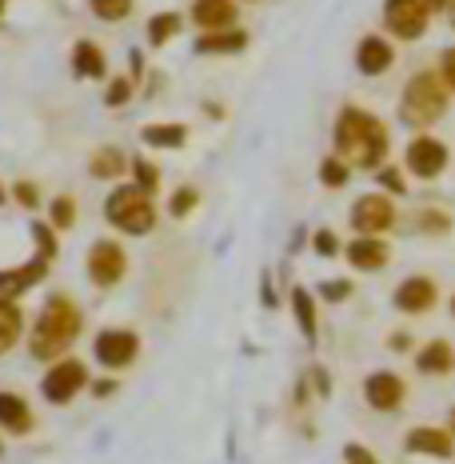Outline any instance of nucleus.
<instances>
[{"label": "nucleus", "instance_id": "nucleus-1", "mask_svg": "<svg viewBox=\"0 0 455 464\" xmlns=\"http://www.w3.org/2000/svg\"><path fill=\"white\" fill-rule=\"evenodd\" d=\"M387 124L380 116L355 109V104H347V109L336 116V149H340V157L347 164H355V169H384V157H387Z\"/></svg>", "mask_w": 455, "mask_h": 464}, {"label": "nucleus", "instance_id": "nucleus-2", "mask_svg": "<svg viewBox=\"0 0 455 464\" xmlns=\"http://www.w3.org/2000/svg\"><path fill=\"white\" fill-rule=\"evenodd\" d=\"M448 101H451V89L443 84L440 69L415 72L412 81L403 84L400 116H403V124H412V129H428V124H435L443 112H448Z\"/></svg>", "mask_w": 455, "mask_h": 464}, {"label": "nucleus", "instance_id": "nucleus-3", "mask_svg": "<svg viewBox=\"0 0 455 464\" xmlns=\"http://www.w3.org/2000/svg\"><path fill=\"white\" fill-rule=\"evenodd\" d=\"M76 333H81V313L69 296H56V301H48L33 328V356L36 361H56L76 341Z\"/></svg>", "mask_w": 455, "mask_h": 464}, {"label": "nucleus", "instance_id": "nucleus-4", "mask_svg": "<svg viewBox=\"0 0 455 464\" xmlns=\"http://www.w3.org/2000/svg\"><path fill=\"white\" fill-rule=\"evenodd\" d=\"M112 225H120L124 232H132V237H144L152 225H156V208H152V197L144 192L140 185H124L116 188L109 197V205H104Z\"/></svg>", "mask_w": 455, "mask_h": 464}, {"label": "nucleus", "instance_id": "nucleus-5", "mask_svg": "<svg viewBox=\"0 0 455 464\" xmlns=\"http://www.w3.org/2000/svg\"><path fill=\"white\" fill-rule=\"evenodd\" d=\"M448 164H451L448 144L440 137H428V132L412 137L408 152H403V169H408L415 180H440L443 172H448Z\"/></svg>", "mask_w": 455, "mask_h": 464}, {"label": "nucleus", "instance_id": "nucleus-6", "mask_svg": "<svg viewBox=\"0 0 455 464\" xmlns=\"http://www.w3.org/2000/svg\"><path fill=\"white\" fill-rule=\"evenodd\" d=\"M384 24L395 41H420L431 24L428 0H384Z\"/></svg>", "mask_w": 455, "mask_h": 464}, {"label": "nucleus", "instance_id": "nucleus-7", "mask_svg": "<svg viewBox=\"0 0 455 464\" xmlns=\"http://www.w3.org/2000/svg\"><path fill=\"white\" fill-rule=\"evenodd\" d=\"M395 225V205L392 197H384V192H367L352 205V228L360 232V237H380Z\"/></svg>", "mask_w": 455, "mask_h": 464}, {"label": "nucleus", "instance_id": "nucleus-8", "mask_svg": "<svg viewBox=\"0 0 455 464\" xmlns=\"http://www.w3.org/2000/svg\"><path fill=\"white\" fill-rule=\"evenodd\" d=\"M392 304L400 308V313H408V316L431 313V308L440 304V285H435L431 276H408V280H400V285H395Z\"/></svg>", "mask_w": 455, "mask_h": 464}, {"label": "nucleus", "instance_id": "nucleus-9", "mask_svg": "<svg viewBox=\"0 0 455 464\" xmlns=\"http://www.w3.org/2000/svg\"><path fill=\"white\" fill-rule=\"evenodd\" d=\"M84 381H89V372H84L81 361H56L44 376V396L52 404H69L72 396L84 389Z\"/></svg>", "mask_w": 455, "mask_h": 464}, {"label": "nucleus", "instance_id": "nucleus-10", "mask_svg": "<svg viewBox=\"0 0 455 464\" xmlns=\"http://www.w3.org/2000/svg\"><path fill=\"white\" fill-rule=\"evenodd\" d=\"M137 336L128 333V328H109V333L96 336V361L104 364V369H128L132 361H137Z\"/></svg>", "mask_w": 455, "mask_h": 464}, {"label": "nucleus", "instance_id": "nucleus-11", "mask_svg": "<svg viewBox=\"0 0 455 464\" xmlns=\"http://www.w3.org/2000/svg\"><path fill=\"white\" fill-rule=\"evenodd\" d=\"M364 396L375 412H395L403 401H408V384H403V376H395V372H372L364 381Z\"/></svg>", "mask_w": 455, "mask_h": 464}, {"label": "nucleus", "instance_id": "nucleus-12", "mask_svg": "<svg viewBox=\"0 0 455 464\" xmlns=\"http://www.w3.org/2000/svg\"><path fill=\"white\" fill-rule=\"evenodd\" d=\"M124 253H120V245H112V240H100V245H92V253H89V276H92V285H100V288H112L116 280L124 276Z\"/></svg>", "mask_w": 455, "mask_h": 464}, {"label": "nucleus", "instance_id": "nucleus-13", "mask_svg": "<svg viewBox=\"0 0 455 464\" xmlns=\"http://www.w3.org/2000/svg\"><path fill=\"white\" fill-rule=\"evenodd\" d=\"M403 444H408V452H415V457H431V460H448L455 452L451 429H435V424H420V429H412Z\"/></svg>", "mask_w": 455, "mask_h": 464}, {"label": "nucleus", "instance_id": "nucleus-14", "mask_svg": "<svg viewBox=\"0 0 455 464\" xmlns=\"http://www.w3.org/2000/svg\"><path fill=\"white\" fill-rule=\"evenodd\" d=\"M392 64H395V48H392V41H384V36L372 33L360 41V48H355V69L364 76H384Z\"/></svg>", "mask_w": 455, "mask_h": 464}, {"label": "nucleus", "instance_id": "nucleus-15", "mask_svg": "<svg viewBox=\"0 0 455 464\" xmlns=\"http://www.w3.org/2000/svg\"><path fill=\"white\" fill-rule=\"evenodd\" d=\"M344 253H347V265L360 268V273H380V268H387V260H392V248L380 237H355Z\"/></svg>", "mask_w": 455, "mask_h": 464}, {"label": "nucleus", "instance_id": "nucleus-16", "mask_svg": "<svg viewBox=\"0 0 455 464\" xmlns=\"http://www.w3.org/2000/svg\"><path fill=\"white\" fill-rule=\"evenodd\" d=\"M415 369L423 376H448L455 372V348L448 341H428L415 353Z\"/></svg>", "mask_w": 455, "mask_h": 464}, {"label": "nucleus", "instance_id": "nucleus-17", "mask_svg": "<svg viewBox=\"0 0 455 464\" xmlns=\"http://www.w3.org/2000/svg\"><path fill=\"white\" fill-rule=\"evenodd\" d=\"M192 21H196L204 33H220L236 21V5L232 0H196L192 5Z\"/></svg>", "mask_w": 455, "mask_h": 464}, {"label": "nucleus", "instance_id": "nucleus-18", "mask_svg": "<svg viewBox=\"0 0 455 464\" xmlns=\"http://www.w3.org/2000/svg\"><path fill=\"white\" fill-rule=\"evenodd\" d=\"M44 260H48V256H36L28 268H16V273H0V296H16V293H24V288H33L36 280L44 276Z\"/></svg>", "mask_w": 455, "mask_h": 464}, {"label": "nucleus", "instance_id": "nucleus-19", "mask_svg": "<svg viewBox=\"0 0 455 464\" xmlns=\"http://www.w3.org/2000/svg\"><path fill=\"white\" fill-rule=\"evenodd\" d=\"M0 424H5L8 432H28L33 429V412H28V404L21 401V396L0 392Z\"/></svg>", "mask_w": 455, "mask_h": 464}, {"label": "nucleus", "instance_id": "nucleus-20", "mask_svg": "<svg viewBox=\"0 0 455 464\" xmlns=\"http://www.w3.org/2000/svg\"><path fill=\"white\" fill-rule=\"evenodd\" d=\"M72 69H76V76H89V81H96V76H104V53L92 41H81L72 48Z\"/></svg>", "mask_w": 455, "mask_h": 464}, {"label": "nucleus", "instance_id": "nucleus-21", "mask_svg": "<svg viewBox=\"0 0 455 464\" xmlns=\"http://www.w3.org/2000/svg\"><path fill=\"white\" fill-rule=\"evenodd\" d=\"M248 44V33H232V28H220V33H204L196 41L200 53H240Z\"/></svg>", "mask_w": 455, "mask_h": 464}, {"label": "nucleus", "instance_id": "nucleus-22", "mask_svg": "<svg viewBox=\"0 0 455 464\" xmlns=\"http://www.w3.org/2000/svg\"><path fill=\"white\" fill-rule=\"evenodd\" d=\"M144 140H148L152 149H180V144L188 140V129H184V124H148Z\"/></svg>", "mask_w": 455, "mask_h": 464}, {"label": "nucleus", "instance_id": "nucleus-23", "mask_svg": "<svg viewBox=\"0 0 455 464\" xmlns=\"http://www.w3.org/2000/svg\"><path fill=\"white\" fill-rule=\"evenodd\" d=\"M16 336H21V313L0 296V353H8L16 344Z\"/></svg>", "mask_w": 455, "mask_h": 464}, {"label": "nucleus", "instance_id": "nucleus-24", "mask_svg": "<svg viewBox=\"0 0 455 464\" xmlns=\"http://www.w3.org/2000/svg\"><path fill=\"white\" fill-rule=\"evenodd\" d=\"M415 228L428 232V237H448V232H451V217L443 208H423L420 217H415Z\"/></svg>", "mask_w": 455, "mask_h": 464}, {"label": "nucleus", "instance_id": "nucleus-25", "mask_svg": "<svg viewBox=\"0 0 455 464\" xmlns=\"http://www.w3.org/2000/svg\"><path fill=\"white\" fill-rule=\"evenodd\" d=\"M292 304H296V321H299V328H304V336H316V304H312V293L296 288Z\"/></svg>", "mask_w": 455, "mask_h": 464}, {"label": "nucleus", "instance_id": "nucleus-26", "mask_svg": "<svg viewBox=\"0 0 455 464\" xmlns=\"http://www.w3.org/2000/svg\"><path fill=\"white\" fill-rule=\"evenodd\" d=\"M176 28H180V16H176V13L152 16V21H148V41H152V44H168L172 36H176Z\"/></svg>", "mask_w": 455, "mask_h": 464}, {"label": "nucleus", "instance_id": "nucleus-27", "mask_svg": "<svg viewBox=\"0 0 455 464\" xmlns=\"http://www.w3.org/2000/svg\"><path fill=\"white\" fill-rule=\"evenodd\" d=\"M347 177H352V172H347V160L344 157H327L324 164H319V180H324L327 188H344Z\"/></svg>", "mask_w": 455, "mask_h": 464}, {"label": "nucleus", "instance_id": "nucleus-28", "mask_svg": "<svg viewBox=\"0 0 455 464\" xmlns=\"http://www.w3.org/2000/svg\"><path fill=\"white\" fill-rule=\"evenodd\" d=\"M120 169H124L120 149H100L92 157V172H96V177H120Z\"/></svg>", "mask_w": 455, "mask_h": 464}, {"label": "nucleus", "instance_id": "nucleus-29", "mask_svg": "<svg viewBox=\"0 0 455 464\" xmlns=\"http://www.w3.org/2000/svg\"><path fill=\"white\" fill-rule=\"evenodd\" d=\"M89 8L100 21H124L132 13V0H89Z\"/></svg>", "mask_w": 455, "mask_h": 464}, {"label": "nucleus", "instance_id": "nucleus-30", "mask_svg": "<svg viewBox=\"0 0 455 464\" xmlns=\"http://www.w3.org/2000/svg\"><path fill=\"white\" fill-rule=\"evenodd\" d=\"M375 177H380V185H384L387 192H395V197H403V192H408V180H403V172H400V169H392V164L375 169Z\"/></svg>", "mask_w": 455, "mask_h": 464}, {"label": "nucleus", "instance_id": "nucleus-31", "mask_svg": "<svg viewBox=\"0 0 455 464\" xmlns=\"http://www.w3.org/2000/svg\"><path fill=\"white\" fill-rule=\"evenodd\" d=\"M72 217H76V205H72V197H61V200H52V225H56V228H69V225H72Z\"/></svg>", "mask_w": 455, "mask_h": 464}, {"label": "nucleus", "instance_id": "nucleus-32", "mask_svg": "<svg viewBox=\"0 0 455 464\" xmlns=\"http://www.w3.org/2000/svg\"><path fill=\"white\" fill-rule=\"evenodd\" d=\"M132 169H137V185H140L144 192H152V188H156V185H160V172H156V169H152V164H148V160H137V164H132Z\"/></svg>", "mask_w": 455, "mask_h": 464}, {"label": "nucleus", "instance_id": "nucleus-33", "mask_svg": "<svg viewBox=\"0 0 455 464\" xmlns=\"http://www.w3.org/2000/svg\"><path fill=\"white\" fill-rule=\"evenodd\" d=\"M440 76H443V84H448L451 96H455V44L443 48V56H440Z\"/></svg>", "mask_w": 455, "mask_h": 464}, {"label": "nucleus", "instance_id": "nucleus-34", "mask_svg": "<svg viewBox=\"0 0 455 464\" xmlns=\"http://www.w3.org/2000/svg\"><path fill=\"white\" fill-rule=\"evenodd\" d=\"M319 293H324L327 301H347V296H352V285H347V280H324Z\"/></svg>", "mask_w": 455, "mask_h": 464}, {"label": "nucleus", "instance_id": "nucleus-35", "mask_svg": "<svg viewBox=\"0 0 455 464\" xmlns=\"http://www.w3.org/2000/svg\"><path fill=\"white\" fill-rule=\"evenodd\" d=\"M344 464H380V460H375L364 444H347V449H344Z\"/></svg>", "mask_w": 455, "mask_h": 464}, {"label": "nucleus", "instance_id": "nucleus-36", "mask_svg": "<svg viewBox=\"0 0 455 464\" xmlns=\"http://www.w3.org/2000/svg\"><path fill=\"white\" fill-rule=\"evenodd\" d=\"M192 205H196V192L180 188L176 197H172V217H184V212H192Z\"/></svg>", "mask_w": 455, "mask_h": 464}, {"label": "nucleus", "instance_id": "nucleus-37", "mask_svg": "<svg viewBox=\"0 0 455 464\" xmlns=\"http://www.w3.org/2000/svg\"><path fill=\"white\" fill-rule=\"evenodd\" d=\"M316 253H319V256H332V253H340V240H336L332 232H316Z\"/></svg>", "mask_w": 455, "mask_h": 464}, {"label": "nucleus", "instance_id": "nucleus-38", "mask_svg": "<svg viewBox=\"0 0 455 464\" xmlns=\"http://www.w3.org/2000/svg\"><path fill=\"white\" fill-rule=\"evenodd\" d=\"M33 232H36V245H41V256H52V253H56V240H52V232H48L44 225H36Z\"/></svg>", "mask_w": 455, "mask_h": 464}, {"label": "nucleus", "instance_id": "nucleus-39", "mask_svg": "<svg viewBox=\"0 0 455 464\" xmlns=\"http://www.w3.org/2000/svg\"><path fill=\"white\" fill-rule=\"evenodd\" d=\"M128 92H132L128 81H112L109 84V104H124V101H128Z\"/></svg>", "mask_w": 455, "mask_h": 464}, {"label": "nucleus", "instance_id": "nucleus-40", "mask_svg": "<svg viewBox=\"0 0 455 464\" xmlns=\"http://www.w3.org/2000/svg\"><path fill=\"white\" fill-rule=\"evenodd\" d=\"M16 200H21L24 208H33L36 205V185H24L21 180V185H16Z\"/></svg>", "mask_w": 455, "mask_h": 464}, {"label": "nucleus", "instance_id": "nucleus-41", "mask_svg": "<svg viewBox=\"0 0 455 464\" xmlns=\"http://www.w3.org/2000/svg\"><path fill=\"white\" fill-rule=\"evenodd\" d=\"M387 344H392L395 353H408V348H412V336H408V333H395V336H392V341H387Z\"/></svg>", "mask_w": 455, "mask_h": 464}, {"label": "nucleus", "instance_id": "nucleus-42", "mask_svg": "<svg viewBox=\"0 0 455 464\" xmlns=\"http://www.w3.org/2000/svg\"><path fill=\"white\" fill-rule=\"evenodd\" d=\"M431 13H443V8H451V0H428Z\"/></svg>", "mask_w": 455, "mask_h": 464}, {"label": "nucleus", "instance_id": "nucleus-43", "mask_svg": "<svg viewBox=\"0 0 455 464\" xmlns=\"http://www.w3.org/2000/svg\"><path fill=\"white\" fill-rule=\"evenodd\" d=\"M448 429H451V437H455V409H451V417H448Z\"/></svg>", "mask_w": 455, "mask_h": 464}, {"label": "nucleus", "instance_id": "nucleus-44", "mask_svg": "<svg viewBox=\"0 0 455 464\" xmlns=\"http://www.w3.org/2000/svg\"><path fill=\"white\" fill-rule=\"evenodd\" d=\"M448 13H451V16H455V0H451V8H448Z\"/></svg>", "mask_w": 455, "mask_h": 464}, {"label": "nucleus", "instance_id": "nucleus-45", "mask_svg": "<svg viewBox=\"0 0 455 464\" xmlns=\"http://www.w3.org/2000/svg\"><path fill=\"white\" fill-rule=\"evenodd\" d=\"M451 316H455V296H451Z\"/></svg>", "mask_w": 455, "mask_h": 464}, {"label": "nucleus", "instance_id": "nucleus-46", "mask_svg": "<svg viewBox=\"0 0 455 464\" xmlns=\"http://www.w3.org/2000/svg\"><path fill=\"white\" fill-rule=\"evenodd\" d=\"M0 200H5V188H0Z\"/></svg>", "mask_w": 455, "mask_h": 464}, {"label": "nucleus", "instance_id": "nucleus-47", "mask_svg": "<svg viewBox=\"0 0 455 464\" xmlns=\"http://www.w3.org/2000/svg\"><path fill=\"white\" fill-rule=\"evenodd\" d=\"M451 24H455V16H451Z\"/></svg>", "mask_w": 455, "mask_h": 464}, {"label": "nucleus", "instance_id": "nucleus-48", "mask_svg": "<svg viewBox=\"0 0 455 464\" xmlns=\"http://www.w3.org/2000/svg\"><path fill=\"white\" fill-rule=\"evenodd\" d=\"M0 5H5V0H0Z\"/></svg>", "mask_w": 455, "mask_h": 464}]
</instances>
